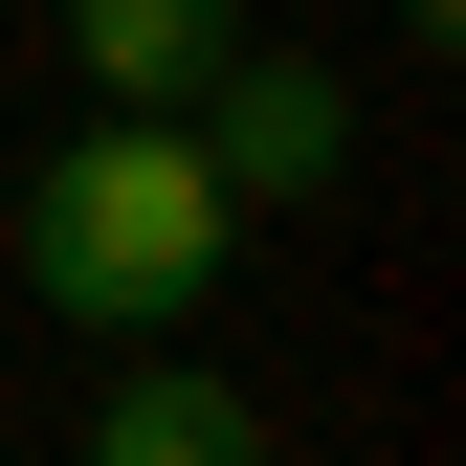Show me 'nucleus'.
I'll use <instances>...</instances> for the list:
<instances>
[{"label":"nucleus","instance_id":"nucleus-5","mask_svg":"<svg viewBox=\"0 0 466 466\" xmlns=\"http://www.w3.org/2000/svg\"><path fill=\"white\" fill-rule=\"evenodd\" d=\"M444 23H466V0H400V45H444Z\"/></svg>","mask_w":466,"mask_h":466},{"label":"nucleus","instance_id":"nucleus-4","mask_svg":"<svg viewBox=\"0 0 466 466\" xmlns=\"http://www.w3.org/2000/svg\"><path fill=\"white\" fill-rule=\"evenodd\" d=\"M222 45H245V0H67V67H89L111 111H178Z\"/></svg>","mask_w":466,"mask_h":466},{"label":"nucleus","instance_id":"nucleus-3","mask_svg":"<svg viewBox=\"0 0 466 466\" xmlns=\"http://www.w3.org/2000/svg\"><path fill=\"white\" fill-rule=\"evenodd\" d=\"M89 466H267V400H245V378H200V356H156V378H111V400H89Z\"/></svg>","mask_w":466,"mask_h":466},{"label":"nucleus","instance_id":"nucleus-1","mask_svg":"<svg viewBox=\"0 0 466 466\" xmlns=\"http://www.w3.org/2000/svg\"><path fill=\"white\" fill-rule=\"evenodd\" d=\"M222 267H245V200L200 178L178 111H89V134L23 178V289H45L67 333H178Z\"/></svg>","mask_w":466,"mask_h":466},{"label":"nucleus","instance_id":"nucleus-2","mask_svg":"<svg viewBox=\"0 0 466 466\" xmlns=\"http://www.w3.org/2000/svg\"><path fill=\"white\" fill-rule=\"evenodd\" d=\"M178 134H200V178L245 222H289V200H333V156H356V89H333L311 45H222V67L178 89Z\"/></svg>","mask_w":466,"mask_h":466}]
</instances>
